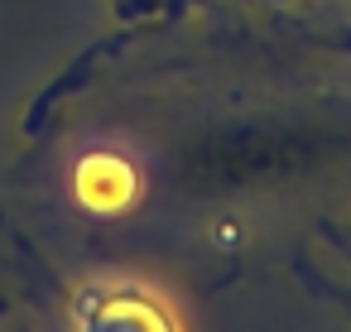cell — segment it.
I'll list each match as a JSON object with an SVG mask.
<instances>
[{
	"label": "cell",
	"mask_w": 351,
	"mask_h": 332,
	"mask_svg": "<svg viewBox=\"0 0 351 332\" xmlns=\"http://www.w3.org/2000/svg\"><path fill=\"white\" fill-rule=\"evenodd\" d=\"M135 193V174L116 159V154H92L77 169V198L87 207H121Z\"/></svg>",
	"instance_id": "cell-1"
}]
</instances>
